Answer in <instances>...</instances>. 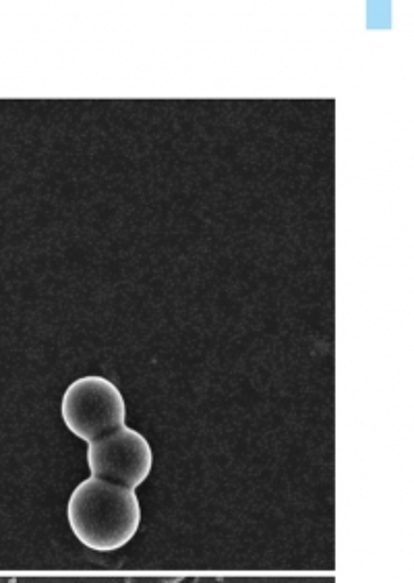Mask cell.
<instances>
[{"instance_id": "6da1fadb", "label": "cell", "mask_w": 414, "mask_h": 583, "mask_svg": "<svg viewBox=\"0 0 414 583\" xmlns=\"http://www.w3.org/2000/svg\"><path fill=\"white\" fill-rule=\"evenodd\" d=\"M73 534L83 546L112 552L133 540L141 524V507L135 490L98 478L83 480L67 507Z\"/></svg>"}, {"instance_id": "3957f363", "label": "cell", "mask_w": 414, "mask_h": 583, "mask_svg": "<svg viewBox=\"0 0 414 583\" xmlns=\"http://www.w3.org/2000/svg\"><path fill=\"white\" fill-rule=\"evenodd\" d=\"M87 464H90L92 478L135 490L150 476L154 455L141 433L123 426L121 431L90 443Z\"/></svg>"}, {"instance_id": "277c9868", "label": "cell", "mask_w": 414, "mask_h": 583, "mask_svg": "<svg viewBox=\"0 0 414 583\" xmlns=\"http://www.w3.org/2000/svg\"><path fill=\"white\" fill-rule=\"evenodd\" d=\"M127 583H168L164 577H131Z\"/></svg>"}, {"instance_id": "7a4b0ae2", "label": "cell", "mask_w": 414, "mask_h": 583, "mask_svg": "<svg viewBox=\"0 0 414 583\" xmlns=\"http://www.w3.org/2000/svg\"><path fill=\"white\" fill-rule=\"evenodd\" d=\"M127 406L123 393L104 377H83L63 395V420L69 431L85 443H96L125 426Z\"/></svg>"}]
</instances>
